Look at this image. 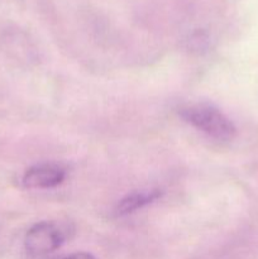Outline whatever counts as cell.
I'll return each instance as SVG.
<instances>
[{"mask_svg":"<svg viewBox=\"0 0 258 259\" xmlns=\"http://www.w3.org/2000/svg\"><path fill=\"white\" fill-rule=\"evenodd\" d=\"M181 116L187 123L218 141H232L237 136L233 121L219 109L207 104H195L184 108Z\"/></svg>","mask_w":258,"mask_h":259,"instance_id":"1","label":"cell"},{"mask_svg":"<svg viewBox=\"0 0 258 259\" xmlns=\"http://www.w3.org/2000/svg\"><path fill=\"white\" fill-rule=\"evenodd\" d=\"M66 233L51 222L33 225L24 238L25 250L32 257H43L57 250L65 243Z\"/></svg>","mask_w":258,"mask_h":259,"instance_id":"2","label":"cell"},{"mask_svg":"<svg viewBox=\"0 0 258 259\" xmlns=\"http://www.w3.org/2000/svg\"><path fill=\"white\" fill-rule=\"evenodd\" d=\"M66 171L56 163H42L25 171L23 185L27 189H52L63 182Z\"/></svg>","mask_w":258,"mask_h":259,"instance_id":"3","label":"cell"},{"mask_svg":"<svg viewBox=\"0 0 258 259\" xmlns=\"http://www.w3.org/2000/svg\"><path fill=\"white\" fill-rule=\"evenodd\" d=\"M162 196V192L159 190H146V191H136L126 195L125 197L119 201L116 206V214L126 215L134 212L136 210L142 209L146 205L152 204L156 200Z\"/></svg>","mask_w":258,"mask_h":259,"instance_id":"4","label":"cell"},{"mask_svg":"<svg viewBox=\"0 0 258 259\" xmlns=\"http://www.w3.org/2000/svg\"><path fill=\"white\" fill-rule=\"evenodd\" d=\"M61 259H95L93 254L90 253H86V252H77V253H73V254L67 255L65 258H61Z\"/></svg>","mask_w":258,"mask_h":259,"instance_id":"5","label":"cell"}]
</instances>
